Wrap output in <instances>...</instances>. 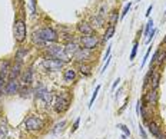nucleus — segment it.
<instances>
[{
    "instance_id": "f257e3e1",
    "label": "nucleus",
    "mask_w": 166,
    "mask_h": 139,
    "mask_svg": "<svg viewBox=\"0 0 166 139\" xmlns=\"http://www.w3.org/2000/svg\"><path fill=\"white\" fill-rule=\"evenodd\" d=\"M15 36H16V40L19 43H23L26 40V36H27V27H26V22L23 19H17L15 23Z\"/></svg>"
},
{
    "instance_id": "f03ea898",
    "label": "nucleus",
    "mask_w": 166,
    "mask_h": 139,
    "mask_svg": "<svg viewBox=\"0 0 166 139\" xmlns=\"http://www.w3.org/2000/svg\"><path fill=\"white\" fill-rule=\"evenodd\" d=\"M47 55L50 57L62 60L63 63L70 62V57L67 56L66 52H65V46H52V47H47Z\"/></svg>"
},
{
    "instance_id": "7ed1b4c3",
    "label": "nucleus",
    "mask_w": 166,
    "mask_h": 139,
    "mask_svg": "<svg viewBox=\"0 0 166 139\" xmlns=\"http://www.w3.org/2000/svg\"><path fill=\"white\" fill-rule=\"evenodd\" d=\"M63 62L59 59H55V57H44L43 62H42V66H43V69H46V70L49 72H57V70H62L63 69Z\"/></svg>"
},
{
    "instance_id": "20e7f679",
    "label": "nucleus",
    "mask_w": 166,
    "mask_h": 139,
    "mask_svg": "<svg viewBox=\"0 0 166 139\" xmlns=\"http://www.w3.org/2000/svg\"><path fill=\"white\" fill-rule=\"evenodd\" d=\"M37 33L40 34V38L43 39L46 43H55L59 40V34L56 30H53L52 27H42L37 30Z\"/></svg>"
},
{
    "instance_id": "39448f33",
    "label": "nucleus",
    "mask_w": 166,
    "mask_h": 139,
    "mask_svg": "<svg viewBox=\"0 0 166 139\" xmlns=\"http://www.w3.org/2000/svg\"><path fill=\"white\" fill-rule=\"evenodd\" d=\"M25 126H26L27 131H42L43 128V120L39 116H34V115H29L25 120Z\"/></svg>"
},
{
    "instance_id": "423d86ee",
    "label": "nucleus",
    "mask_w": 166,
    "mask_h": 139,
    "mask_svg": "<svg viewBox=\"0 0 166 139\" xmlns=\"http://www.w3.org/2000/svg\"><path fill=\"white\" fill-rule=\"evenodd\" d=\"M36 99L40 101L42 103H44V106L50 105V101H52V95L47 90V87L43 86V85H39V87H36Z\"/></svg>"
},
{
    "instance_id": "0eeeda50",
    "label": "nucleus",
    "mask_w": 166,
    "mask_h": 139,
    "mask_svg": "<svg viewBox=\"0 0 166 139\" xmlns=\"http://www.w3.org/2000/svg\"><path fill=\"white\" fill-rule=\"evenodd\" d=\"M80 45L85 47V49L89 50H93L96 49L97 45H99V39L95 33L93 34H86V36H82L80 38Z\"/></svg>"
},
{
    "instance_id": "6e6552de",
    "label": "nucleus",
    "mask_w": 166,
    "mask_h": 139,
    "mask_svg": "<svg viewBox=\"0 0 166 139\" xmlns=\"http://www.w3.org/2000/svg\"><path fill=\"white\" fill-rule=\"evenodd\" d=\"M69 103H70V98H69V96H63V95H59V96H56L53 106H55V110L57 113H63L65 110H67V108H69Z\"/></svg>"
},
{
    "instance_id": "1a4fd4ad",
    "label": "nucleus",
    "mask_w": 166,
    "mask_h": 139,
    "mask_svg": "<svg viewBox=\"0 0 166 139\" xmlns=\"http://www.w3.org/2000/svg\"><path fill=\"white\" fill-rule=\"evenodd\" d=\"M92 57H93L92 50L85 49V47H80L78 52L74 53L73 59H74V60H78L79 63H86V62H87V60H90Z\"/></svg>"
},
{
    "instance_id": "9d476101",
    "label": "nucleus",
    "mask_w": 166,
    "mask_h": 139,
    "mask_svg": "<svg viewBox=\"0 0 166 139\" xmlns=\"http://www.w3.org/2000/svg\"><path fill=\"white\" fill-rule=\"evenodd\" d=\"M158 101H159V93H158V90H155V89H150L148 93L143 96V102L146 105L156 106L158 105Z\"/></svg>"
},
{
    "instance_id": "9b49d317",
    "label": "nucleus",
    "mask_w": 166,
    "mask_h": 139,
    "mask_svg": "<svg viewBox=\"0 0 166 139\" xmlns=\"http://www.w3.org/2000/svg\"><path fill=\"white\" fill-rule=\"evenodd\" d=\"M20 90V86H19L17 79H9L4 85V93L6 95H15Z\"/></svg>"
},
{
    "instance_id": "f8f14e48",
    "label": "nucleus",
    "mask_w": 166,
    "mask_h": 139,
    "mask_svg": "<svg viewBox=\"0 0 166 139\" xmlns=\"http://www.w3.org/2000/svg\"><path fill=\"white\" fill-rule=\"evenodd\" d=\"M148 129L155 138L165 139V135L162 133V131H160V128H159V125L156 123V122H153V120H148Z\"/></svg>"
},
{
    "instance_id": "ddd939ff",
    "label": "nucleus",
    "mask_w": 166,
    "mask_h": 139,
    "mask_svg": "<svg viewBox=\"0 0 166 139\" xmlns=\"http://www.w3.org/2000/svg\"><path fill=\"white\" fill-rule=\"evenodd\" d=\"M78 30L80 32L83 36H86V34H93L95 32H93V26L90 25V23L87 22H80L78 25Z\"/></svg>"
},
{
    "instance_id": "4468645a",
    "label": "nucleus",
    "mask_w": 166,
    "mask_h": 139,
    "mask_svg": "<svg viewBox=\"0 0 166 139\" xmlns=\"http://www.w3.org/2000/svg\"><path fill=\"white\" fill-rule=\"evenodd\" d=\"M63 79H65V82H67V83L74 82V80H76V70H74L73 68L65 69V72H63Z\"/></svg>"
},
{
    "instance_id": "2eb2a0df",
    "label": "nucleus",
    "mask_w": 166,
    "mask_h": 139,
    "mask_svg": "<svg viewBox=\"0 0 166 139\" xmlns=\"http://www.w3.org/2000/svg\"><path fill=\"white\" fill-rule=\"evenodd\" d=\"M79 49H80L79 45L78 43H74V42H72V43H66V45H65V52H66V55L70 57V59L74 56V53L78 52Z\"/></svg>"
},
{
    "instance_id": "dca6fc26",
    "label": "nucleus",
    "mask_w": 166,
    "mask_h": 139,
    "mask_svg": "<svg viewBox=\"0 0 166 139\" xmlns=\"http://www.w3.org/2000/svg\"><path fill=\"white\" fill-rule=\"evenodd\" d=\"M19 75H20V63L16 62L13 66H10V70H9V78L10 79H17Z\"/></svg>"
},
{
    "instance_id": "f3484780",
    "label": "nucleus",
    "mask_w": 166,
    "mask_h": 139,
    "mask_svg": "<svg viewBox=\"0 0 166 139\" xmlns=\"http://www.w3.org/2000/svg\"><path fill=\"white\" fill-rule=\"evenodd\" d=\"M9 70H10V63H9V60H3V62L0 63V76L6 79V75H7Z\"/></svg>"
},
{
    "instance_id": "a211bd4d",
    "label": "nucleus",
    "mask_w": 166,
    "mask_h": 139,
    "mask_svg": "<svg viewBox=\"0 0 166 139\" xmlns=\"http://www.w3.org/2000/svg\"><path fill=\"white\" fill-rule=\"evenodd\" d=\"M32 79H33V70H32V68H29L23 73V83H25V85H30Z\"/></svg>"
},
{
    "instance_id": "6ab92c4d",
    "label": "nucleus",
    "mask_w": 166,
    "mask_h": 139,
    "mask_svg": "<svg viewBox=\"0 0 166 139\" xmlns=\"http://www.w3.org/2000/svg\"><path fill=\"white\" fill-rule=\"evenodd\" d=\"M79 72H80L83 76H89L92 73V68H90V65H87V63H79Z\"/></svg>"
},
{
    "instance_id": "aec40b11",
    "label": "nucleus",
    "mask_w": 166,
    "mask_h": 139,
    "mask_svg": "<svg viewBox=\"0 0 166 139\" xmlns=\"http://www.w3.org/2000/svg\"><path fill=\"white\" fill-rule=\"evenodd\" d=\"M6 135H7V122L2 118V120H0V139H4Z\"/></svg>"
},
{
    "instance_id": "412c9836",
    "label": "nucleus",
    "mask_w": 166,
    "mask_h": 139,
    "mask_svg": "<svg viewBox=\"0 0 166 139\" xmlns=\"http://www.w3.org/2000/svg\"><path fill=\"white\" fill-rule=\"evenodd\" d=\"M159 82H160V75L159 73H156V72H153V75H152V82L150 83V89H158L159 86Z\"/></svg>"
},
{
    "instance_id": "4be33fe9",
    "label": "nucleus",
    "mask_w": 166,
    "mask_h": 139,
    "mask_svg": "<svg viewBox=\"0 0 166 139\" xmlns=\"http://www.w3.org/2000/svg\"><path fill=\"white\" fill-rule=\"evenodd\" d=\"M33 43L34 45H37V46H44L46 45V42L40 38V34L37 33V30H34L33 32Z\"/></svg>"
},
{
    "instance_id": "5701e85b",
    "label": "nucleus",
    "mask_w": 166,
    "mask_h": 139,
    "mask_svg": "<svg viewBox=\"0 0 166 139\" xmlns=\"http://www.w3.org/2000/svg\"><path fill=\"white\" fill-rule=\"evenodd\" d=\"M66 126V120H62V122H57V123L55 125V128L52 129V132L55 133V135H57L59 132H62L63 131V128Z\"/></svg>"
},
{
    "instance_id": "b1692460",
    "label": "nucleus",
    "mask_w": 166,
    "mask_h": 139,
    "mask_svg": "<svg viewBox=\"0 0 166 139\" xmlns=\"http://www.w3.org/2000/svg\"><path fill=\"white\" fill-rule=\"evenodd\" d=\"M113 33H114V26H109L106 29V32H105V34H103V42H106V40H109V39L113 36Z\"/></svg>"
},
{
    "instance_id": "393cba45",
    "label": "nucleus",
    "mask_w": 166,
    "mask_h": 139,
    "mask_svg": "<svg viewBox=\"0 0 166 139\" xmlns=\"http://www.w3.org/2000/svg\"><path fill=\"white\" fill-rule=\"evenodd\" d=\"M27 53V49H25V47H22V49L17 52V55H16V62H19V63H22V59L23 56Z\"/></svg>"
},
{
    "instance_id": "a878e982",
    "label": "nucleus",
    "mask_w": 166,
    "mask_h": 139,
    "mask_svg": "<svg viewBox=\"0 0 166 139\" xmlns=\"http://www.w3.org/2000/svg\"><path fill=\"white\" fill-rule=\"evenodd\" d=\"M99 90H100V85H97V86L95 87V92H93V95H92V99H90V102H89V108H92V106H93V103H95V99L97 98Z\"/></svg>"
},
{
    "instance_id": "bb28decb",
    "label": "nucleus",
    "mask_w": 166,
    "mask_h": 139,
    "mask_svg": "<svg viewBox=\"0 0 166 139\" xmlns=\"http://www.w3.org/2000/svg\"><path fill=\"white\" fill-rule=\"evenodd\" d=\"M137 47H139V42L135 40V43H133V47H132V53H130V60H135V57H136V53H137Z\"/></svg>"
},
{
    "instance_id": "cd10ccee",
    "label": "nucleus",
    "mask_w": 166,
    "mask_h": 139,
    "mask_svg": "<svg viewBox=\"0 0 166 139\" xmlns=\"http://www.w3.org/2000/svg\"><path fill=\"white\" fill-rule=\"evenodd\" d=\"M153 72H155V69L153 68H150V70H149V73L146 76H145V80H143V89L146 86L149 85V80H150V78H152V75H153Z\"/></svg>"
},
{
    "instance_id": "c85d7f7f",
    "label": "nucleus",
    "mask_w": 166,
    "mask_h": 139,
    "mask_svg": "<svg viewBox=\"0 0 166 139\" xmlns=\"http://www.w3.org/2000/svg\"><path fill=\"white\" fill-rule=\"evenodd\" d=\"M118 128L123 132V135H125V136H130V129L128 128L126 125H123V123H118Z\"/></svg>"
},
{
    "instance_id": "c756f323",
    "label": "nucleus",
    "mask_w": 166,
    "mask_h": 139,
    "mask_svg": "<svg viewBox=\"0 0 166 139\" xmlns=\"http://www.w3.org/2000/svg\"><path fill=\"white\" fill-rule=\"evenodd\" d=\"M160 53H162V52H160V49H158L155 53H153V56H152V59H150V68L153 66V63H156V62H158L159 55H160Z\"/></svg>"
},
{
    "instance_id": "7c9ffc66",
    "label": "nucleus",
    "mask_w": 166,
    "mask_h": 139,
    "mask_svg": "<svg viewBox=\"0 0 166 139\" xmlns=\"http://www.w3.org/2000/svg\"><path fill=\"white\" fill-rule=\"evenodd\" d=\"M152 29H153V20H152V19H149V22L146 23V29H145V34L148 36V34H149V32H150Z\"/></svg>"
},
{
    "instance_id": "2f4dec72",
    "label": "nucleus",
    "mask_w": 166,
    "mask_h": 139,
    "mask_svg": "<svg viewBox=\"0 0 166 139\" xmlns=\"http://www.w3.org/2000/svg\"><path fill=\"white\" fill-rule=\"evenodd\" d=\"M118 19H119L118 11H112V17H110V25H112V26H114V25H116Z\"/></svg>"
},
{
    "instance_id": "473e14b6",
    "label": "nucleus",
    "mask_w": 166,
    "mask_h": 139,
    "mask_svg": "<svg viewBox=\"0 0 166 139\" xmlns=\"http://www.w3.org/2000/svg\"><path fill=\"white\" fill-rule=\"evenodd\" d=\"M29 6H30V13L34 15L36 13V0H29Z\"/></svg>"
},
{
    "instance_id": "72a5a7b5",
    "label": "nucleus",
    "mask_w": 166,
    "mask_h": 139,
    "mask_svg": "<svg viewBox=\"0 0 166 139\" xmlns=\"http://www.w3.org/2000/svg\"><path fill=\"white\" fill-rule=\"evenodd\" d=\"M130 6H132V3H130V2H129V3H128V4H126V6H125V7H123L122 13H120V17H122V19H123V17H125L126 15H128V11H129Z\"/></svg>"
},
{
    "instance_id": "f704fd0d",
    "label": "nucleus",
    "mask_w": 166,
    "mask_h": 139,
    "mask_svg": "<svg viewBox=\"0 0 166 139\" xmlns=\"http://www.w3.org/2000/svg\"><path fill=\"white\" fill-rule=\"evenodd\" d=\"M155 33H156V29H152L150 32H149V34H148V39H146V43H150V42H152V39H153V36H155Z\"/></svg>"
},
{
    "instance_id": "c9c22d12",
    "label": "nucleus",
    "mask_w": 166,
    "mask_h": 139,
    "mask_svg": "<svg viewBox=\"0 0 166 139\" xmlns=\"http://www.w3.org/2000/svg\"><path fill=\"white\" fill-rule=\"evenodd\" d=\"M20 93H22V98H27L30 93V89L29 87H23V89H20Z\"/></svg>"
},
{
    "instance_id": "e433bc0d",
    "label": "nucleus",
    "mask_w": 166,
    "mask_h": 139,
    "mask_svg": "<svg viewBox=\"0 0 166 139\" xmlns=\"http://www.w3.org/2000/svg\"><path fill=\"white\" fill-rule=\"evenodd\" d=\"M150 50H152V47H149V49H148V52H146V55H145V59H143V62H142V65H140V68H143L145 65H146V62H148V59H149V53H150Z\"/></svg>"
},
{
    "instance_id": "4c0bfd02",
    "label": "nucleus",
    "mask_w": 166,
    "mask_h": 139,
    "mask_svg": "<svg viewBox=\"0 0 166 139\" xmlns=\"http://www.w3.org/2000/svg\"><path fill=\"white\" fill-rule=\"evenodd\" d=\"M166 60V52L162 53V55H159V59H158V63L159 65H163V62Z\"/></svg>"
},
{
    "instance_id": "58836bf2",
    "label": "nucleus",
    "mask_w": 166,
    "mask_h": 139,
    "mask_svg": "<svg viewBox=\"0 0 166 139\" xmlns=\"http://www.w3.org/2000/svg\"><path fill=\"white\" fill-rule=\"evenodd\" d=\"M139 132H140V135H142V138L148 139V135H146V132H145V129H143V126H142V125L139 126Z\"/></svg>"
},
{
    "instance_id": "ea45409f",
    "label": "nucleus",
    "mask_w": 166,
    "mask_h": 139,
    "mask_svg": "<svg viewBox=\"0 0 166 139\" xmlns=\"http://www.w3.org/2000/svg\"><path fill=\"white\" fill-rule=\"evenodd\" d=\"M79 123H80V118H78V119L74 120V123H73V128H72V132H74L76 129L79 128Z\"/></svg>"
},
{
    "instance_id": "a19ab883",
    "label": "nucleus",
    "mask_w": 166,
    "mask_h": 139,
    "mask_svg": "<svg viewBox=\"0 0 166 139\" xmlns=\"http://www.w3.org/2000/svg\"><path fill=\"white\" fill-rule=\"evenodd\" d=\"M110 50H112V46H109L106 50V55H105V59H109V56H110Z\"/></svg>"
},
{
    "instance_id": "79ce46f5",
    "label": "nucleus",
    "mask_w": 166,
    "mask_h": 139,
    "mask_svg": "<svg viewBox=\"0 0 166 139\" xmlns=\"http://www.w3.org/2000/svg\"><path fill=\"white\" fill-rule=\"evenodd\" d=\"M109 62H110V57H109V59H106V63H105V66L102 68V73H103V72L106 70V68H107V65H109Z\"/></svg>"
},
{
    "instance_id": "37998d69",
    "label": "nucleus",
    "mask_w": 166,
    "mask_h": 139,
    "mask_svg": "<svg viewBox=\"0 0 166 139\" xmlns=\"http://www.w3.org/2000/svg\"><path fill=\"white\" fill-rule=\"evenodd\" d=\"M119 82H120V79H119V78H118V79H116V80H114V82H113V85H112V89H114V87L118 86V85H119Z\"/></svg>"
},
{
    "instance_id": "c03bdc74",
    "label": "nucleus",
    "mask_w": 166,
    "mask_h": 139,
    "mask_svg": "<svg viewBox=\"0 0 166 139\" xmlns=\"http://www.w3.org/2000/svg\"><path fill=\"white\" fill-rule=\"evenodd\" d=\"M152 9H153V6H152V4H150V6H149V7H148V10H146V16H148V17H149V15H150Z\"/></svg>"
},
{
    "instance_id": "a18cd8bd",
    "label": "nucleus",
    "mask_w": 166,
    "mask_h": 139,
    "mask_svg": "<svg viewBox=\"0 0 166 139\" xmlns=\"http://www.w3.org/2000/svg\"><path fill=\"white\" fill-rule=\"evenodd\" d=\"M120 139H126V136H125V135H123V136H120Z\"/></svg>"
},
{
    "instance_id": "49530a36",
    "label": "nucleus",
    "mask_w": 166,
    "mask_h": 139,
    "mask_svg": "<svg viewBox=\"0 0 166 139\" xmlns=\"http://www.w3.org/2000/svg\"><path fill=\"white\" fill-rule=\"evenodd\" d=\"M0 120H2V118H0Z\"/></svg>"
},
{
    "instance_id": "de8ad7c7",
    "label": "nucleus",
    "mask_w": 166,
    "mask_h": 139,
    "mask_svg": "<svg viewBox=\"0 0 166 139\" xmlns=\"http://www.w3.org/2000/svg\"><path fill=\"white\" fill-rule=\"evenodd\" d=\"M165 15H166V11H165Z\"/></svg>"
}]
</instances>
